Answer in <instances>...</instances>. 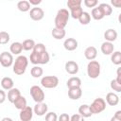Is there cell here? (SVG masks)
<instances>
[{
    "mask_svg": "<svg viewBox=\"0 0 121 121\" xmlns=\"http://www.w3.org/2000/svg\"><path fill=\"white\" fill-rule=\"evenodd\" d=\"M29 60H30V62L35 64V65L48 63L50 57L46 51L45 45L43 43H36L33 50H32V53L30 54Z\"/></svg>",
    "mask_w": 121,
    "mask_h": 121,
    "instance_id": "6da1fadb",
    "label": "cell"
},
{
    "mask_svg": "<svg viewBox=\"0 0 121 121\" xmlns=\"http://www.w3.org/2000/svg\"><path fill=\"white\" fill-rule=\"evenodd\" d=\"M27 65H28L27 58L26 56H23V55L18 56L15 59V60L13 61V64H12L13 73L18 75V76H21V75L25 74V72L27 68Z\"/></svg>",
    "mask_w": 121,
    "mask_h": 121,
    "instance_id": "7a4b0ae2",
    "label": "cell"
},
{
    "mask_svg": "<svg viewBox=\"0 0 121 121\" xmlns=\"http://www.w3.org/2000/svg\"><path fill=\"white\" fill-rule=\"evenodd\" d=\"M70 17V13L68 11V9H60L58 10L56 17H55V27L57 28H62L64 29V27L66 26L68 20Z\"/></svg>",
    "mask_w": 121,
    "mask_h": 121,
    "instance_id": "3957f363",
    "label": "cell"
},
{
    "mask_svg": "<svg viewBox=\"0 0 121 121\" xmlns=\"http://www.w3.org/2000/svg\"><path fill=\"white\" fill-rule=\"evenodd\" d=\"M100 70L101 66L100 63L96 60H90L89 63L87 64V75L90 78H97L98 76L100 75Z\"/></svg>",
    "mask_w": 121,
    "mask_h": 121,
    "instance_id": "277c9868",
    "label": "cell"
},
{
    "mask_svg": "<svg viewBox=\"0 0 121 121\" xmlns=\"http://www.w3.org/2000/svg\"><path fill=\"white\" fill-rule=\"evenodd\" d=\"M89 108L93 114L100 113L106 109V101L101 97H97L93 101L91 105H89Z\"/></svg>",
    "mask_w": 121,
    "mask_h": 121,
    "instance_id": "5b68a950",
    "label": "cell"
},
{
    "mask_svg": "<svg viewBox=\"0 0 121 121\" xmlns=\"http://www.w3.org/2000/svg\"><path fill=\"white\" fill-rule=\"evenodd\" d=\"M30 95L36 103L43 102L44 97H45V95L43 89L38 85H33L30 87Z\"/></svg>",
    "mask_w": 121,
    "mask_h": 121,
    "instance_id": "8992f818",
    "label": "cell"
},
{
    "mask_svg": "<svg viewBox=\"0 0 121 121\" xmlns=\"http://www.w3.org/2000/svg\"><path fill=\"white\" fill-rule=\"evenodd\" d=\"M59 84V78L56 76H44L41 79V85L46 89L56 88Z\"/></svg>",
    "mask_w": 121,
    "mask_h": 121,
    "instance_id": "52a82bcc",
    "label": "cell"
},
{
    "mask_svg": "<svg viewBox=\"0 0 121 121\" xmlns=\"http://www.w3.org/2000/svg\"><path fill=\"white\" fill-rule=\"evenodd\" d=\"M13 56L10 52H8V51H4L0 54V65L5 67V68H8V67H10L12 64H13Z\"/></svg>",
    "mask_w": 121,
    "mask_h": 121,
    "instance_id": "ba28073f",
    "label": "cell"
},
{
    "mask_svg": "<svg viewBox=\"0 0 121 121\" xmlns=\"http://www.w3.org/2000/svg\"><path fill=\"white\" fill-rule=\"evenodd\" d=\"M29 16L33 21H41L44 17V11L39 7H34L29 10Z\"/></svg>",
    "mask_w": 121,
    "mask_h": 121,
    "instance_id": "9c48e42d",
    "label": "cell"
},
{
    "mask_svg": "<svg viewBox=\"0 0 121 121\" xmlns=\"http://www.w3.org/2000/svg\"><path fill=\"white\" fill-rule=\"evenodd\" d=\"M33 113H34L33 109L29 106H26V108L20 111V113H19L20 120L21 121H31L33 117Z\"/></svg>",
    "mask_w": 121,
    "mask_h": 121,
    "instance_id": "30bf717a",
    "label": "cell"
},
{
    "mask_svg": "<svg viewBox=\"0 0 121 121\" xmlns=\"http://www.w3.org/2000/svg\"><path fill=\"white\" fill-rule=\"evenodd\" d=\"M65 71L70 75H76L78 72V64L74 60H68L65 62Z\"/></svg>",
    "mask_w": 121,
    "mask_h": 121,
    "instance_id": "8fae6325",
    "label": "cell"
},
{
    "mask_svg": "<svg viewBox=\"0 0 121 121\" xmlns=\"http://www.w3.org/2000/svg\"><path fill=\"white\" fill-rule=\"evenodd\" d=\"M47 110H48L47 105L43 102H41V103H36V105L33 108V112L38 116H43L45 113H47Z\"/></svg>",
    "mask_w": 121,
    "mask_h": 121,
    "instance_id": "7c38bea8",
    "label": "cell"
},
{
    "mask_svg": "<svg viewBox=\"0 0 121 121\" xmlns=\"http://www.w3.org/2000/svg\"><path fill=\"white\" fill-rule=\"evenodd\" d=\"M78 41L74 38H67L63 42V46L67 51H74L78 48Z\"/></svg>",
    "mask_w": 121,
    "mask_h": 121,
    "instance_id": "4fadbf2b",
    "label": "cell"
},
{
    "mask_svg": "<svg viewBox=\"0 0 121 121\" xmlns=\"http://www.w3.org/2000/svg\"><path fill=\"white\" fill-rule=\"evenodd\" d=\"M84 56L88 60H94L97 56V50L95 46H88L84 50Z\"/></svg>",
    "mask_w": 121,
    "mask_h": 121,
    "instance_id": "5bb4252c",
    "label": "cell"
},
{
    "mask_svg": "<svg viewBox=\"0 0 121 121\" xmlns=\"http://www.w3.org/2000/svg\"><path fill=\"white\" fill-rule=\"evenodd\" d=\"M104 39L106 40V42L109 43H112L114 41H116L117 39V32L115 29L113 28H109L104 32Z\"/></svg>",
    "mask_w": 121,
    "mask_h": 121,
    "instance_id": "9a60e30c",
    "label": "cell"
},
{
    "mask_svg": "<svg viewBox=\"0 0 121 121\" xmlns=\"http://www.w3.org/2000/svg\"><path fill=\"white\" fill-rule=\"evenodd\" d=\"M106 102L110 106H116L119 103V96L112 92H110L106 95Z\"/></svg>",
    "mask_w": 121,
    "mask_h": 121,
    "instance_id": "2e32d148",
    "label": "cell"
},
{
    "mask_svg": "<svg viewBox=\"0 0 121 121\" xmlns=\"http://www.w3.org/2000/svg\"><path fill=\"white\" fill-rule=\"evenodd\" d=\"M101 52L108 56V55H112V53L114 51V46H113V43H109V42H104L102 44H101Z\"/></svg>",
    "mask_w": 121,
    "mask_h": 121,
    "instance_id": "e0dca14e",
    "label": "cell"
},
{
    "mask_svg": "<svg viewBox=\"0 0 121 121\" xmlns=\"http://www.w3.org/2000/svg\"><path fill=\"white\" fill-rule=\"evenodd\" d=\"M66 85H67L68 89L80 88V86H81V80H80V78H78V77H72V78H70L67 80Z\"/></svg>",
    "mask_w": 121,
    "mask_h": 121,
    "instance_id": "ac0fdd59",
    "label": "cell"
},
{
    "mask_svg": "<svg viewBox=\"0 0 121 121\" xmlns=\"http://www.w3.org/2000/svg\"><path fill=\"white\" fill-rule=\"evenodd\" d=\"M81 95H82L81 88H73L68 90V96L72 100H78L81 97Z\"/></svg>",
    "mask_w": 121,
    "mask_h": 121,
    "instance_id": "d6986e66",
    "label": "cell"
},
{
    "mask_svg": "<svg viewBox=\"0 0 121 121\" xmlns=\"http://www.w3.org/2000/svg\"><path fill=\"white\" fill-rule=\"evenodd\" d=\"M78 114L81 115L83 118L91 117L93 115V113L91 112V110L89 108V105H87V104H82V105L79 106V108H78Z\"/></svg>",
    "mask_w": 121,
    "mask_h": 121,
    "instance_id": "ffe728a7",
    "label": "cell"
},
{
    "mask_svg": "<svg viewBox=\"0 0 121 121\" xmlns=\"http://www.w3.org/2000/svg\"><path fill=\"white\" fill-rule=\"evenodd\" d=\"M21 95V92L18 88H12L8 93V100L10 103H13L19 96Z\"/></svg>",
    "mask_w": 121,
    "mask_h": 121,
    "instance_id": "44dd1931",
    "label": "cell"
},
{
    "mask_svg": "<svg viewBox=\"0 0 121 121\" xmlns=\"http://www.w3.org/2000/svg\"><path fill=\"white\" fill-rule=\"evenodd\" d=\"M9 51L12 55H20V53L23 51L22 43H19V42L12 43L9 46Z\"/></svg>",
    "mask_w": 121,
    "mask_h": 121,
    "instance_id": "7402d4cb",
    "label": "cell"
},
{
    "mask_svg": "<svg viewBox=\"0 0 121 121\" xmlns=\"http://www.w3.org/2000/svg\"><path fill=\"white\" fill-rule=\"evenodd\" d=\"M0 84H1V86L3 88V90H8V91H9L10 89H12L13 88V85H14L12 78H10L9 77L3 78Z\"/></svg>",
    "mask_w": 121,
    "mask_h": 121,
    "instance_id": "603a6c76",
    "label": "cell"
},
{
    "mask_svg": "<svg viewBox=\"0 0 121 121\" xmlns=\"http://www.w3.org/2000/svg\"><path fill=\"white\" fill-rule=\"evenodd\" d=\"M51 34H52V36H53L54 39H56V40H61V39H63L65 37L66 32L62 28L54 27L53 30H52V32H51Z\"/></svg>",
    "mask_w": 121,
    "mask_h": 121,
    "instance_id": "cb8c5ba5",
    "label": "cell"
},
{
    "mask_svg": "<svg viewBox=\"0 0 121 121\" xmlns=\"http://www.w3.org/2000/svg\"><path fill=\"white\" fill-rule=\"evenodd\" d=\"M13 105L15 106V108L16 109H18V110H23L24 108H26L27 105H26V97L25 96H23V95H20L14 102H13Z\"/></svg>",
    "mask_w": 121,
    "mask_h": 121,
    "instance_id": "d4e9b609",
    "label": "cell"
},
{
    "mask_svg": "<svg viewBox=\"0 0 121 121\" xmlns=\"http://www.w3.org/2000/svg\"><path fill=\"white\" fill-rule=\"evenodd\" d=\"M91 16L93 17V19H95V20H96V21H99V20H101V19H103V18L105 17L104 14L102 13L101 9H99V7H95V8H94V9H92V11H91Z\"/></svg>",
    "mask_w": 121,
    "mask_h": 121,
    "instance_id": "484cf974",
    "label": "cell"
},
{
    "mask_svg": "<svg viewBox=\"0 0 121 121\" xmlns=\"http://www.w3.org/2000/svg\"><path fill=\"white\" fill-rule=\"evenodd\" d=\"M17 9L22 12H26L30 10V4L26 0H22L17 3Z\"/></svg>",
    "mask_w": 121,
    "mask_h": 121,
    "instance_id": "4316f807",
    "label": "cell"
},
{
    "mask_svg": "<svg viewBox=\"0 0 121 121\" xmlns=\"http://www.w3.org/2000/svg\"><path fill=\"white\" fill-rule=\"evenodd\" d=\"M98 7L101 9V11L104 14V16H109V15H111L112 13V8L107 3H101V4L98 5Z\"/></svg>",
    "mask_w": 121,
    "mask_h": 121,
    "instance_id": "83f0119b",
    "label": "cell"
},
{
    "mask_svg": "<svg viewBox=\"0 0 121 121\" xmlns=\"http://www.w3.org/2000/svg\"><path fill=\"white\" fill-rule=\"evenodd\" d=\"M35 44H36V43H35L34 40H32V39H26V40H25V41L22 43L23 50H26V51L33 50Z\"/></svg>",
    "mask_w": 121,
    "mask_h": 121,
    "instance_id": "f1b7e54d",
    "label": "cell"
},
{
    "mask_svg": "<svg viewBox=\"0 0 121 121\" xmlns=\"http://www.w3.org/2000/svg\"><path fill=\"white\" fill-rule=\"evenodd\" d=\"M43 70L42 67H40L39 65H35L31 68L30 70V74L33 78H41L43 76Z\"/></svg>",
    "mask_w": 121,
    "mask_h": 121,
    "instance_id": "f546056e",
    "label": "cell"
},
{
    "mask_svg": "<svg viewBox=\"0 0 121 121\" xmlns=\"http://www.w3.org/2000/svg\"><path fill=\"white\" fill-rule=\"evenodd\" d=\"M111 60L115 65L121 64V52L120 51H113L111 55Z\"/></svg>",
    "mask_w": 121,
    "mask_h": 121,
    "instance_id": "4dcf8cb0",
    "label": "cell"
},
{
    "mask_svg": "<svg viewBox=\"0 0 121 121\" xmlns=\"http://www.w3.org/2000/svg\"><path fill=\"white\" fill-rule=\"evenodd\" d=\"M83 12V9L81 7H78V8H75V9H70V15L73 19H76V20H78V18L80 17V15L82 14Z\"/></svg>",
    "mask_w": 121,
    "mask_h": 121,
    "instance_id": "1f68e13d",
    "label": "cell"
},
{
    "mask_svg": "<svg viewBox=\"0 0 121 121\" xmlns=\"http://www.w3.org/2000/svg\"><path fill=\"white\" fill-rule=\"evenodd\" d=\"M78 21L81 25H88L91 22V15L90 13H88L87 11H83L82 14L80 15V17L78 18Z\"/></svg>",
    "mask_w": 121,
    "mask_h": 121,
    "instance_id": "d6a6232c",
    "label": "cell"
},
{
    "mask_svg": "<svg viewBox=\"0 0 121 121\" xmlns=\"http://www.w3.org/2000/svg\"><path fill=\"white\" fill-rule=\"evenodd\" d=\"M81 4H82L81 0H68L66 3L69 9H75L78 7H81Z\"/></svg>",
    "mask_w": 121,
    "mask_h": 121,
    "instance_id": "836d02e7",
    "label": "cell"
},
{
    "mask_svg": "<svg viewBox=\"0 0 121 121\" xmlns=\"http://www.w3.org/2000/svg\"><path fill=\"white\" fill-rule=\"evenodd\" d=\"M9 34L6 31L0 32V44H6L9 42Z\"/></svg>",
    "mask_w": 121,
    "mask_h": 121,
    "instance_id": "e575fe53",
    "label": "cell"
},
{
    "mask_svg": "<svg viewBox=\"0 0 121 121\" xmlns=\"http://www.w3.org/2000/svg\"><path fill=\"white\" fill-rule=\"evenodd\" d=\"M110 86H111V89L117 92V93H120L121 92V84H119L115 79H112L111 82H110Z\"/></svg>",
    "mask_w": 121,
    "mask_h": 121,
    "instance_id": "d590c367",
    "label": "cell"
},
{
    "mask_svg": "<svg viewBox=\"0 0 121 121\" xmlns=\"http://www.w3.org/2000/svg\"><path fill=\"white\" fill-rule=\"evenodd\" d=\"M45 121H58V115L54 112H49L45 114Z\"/></svg>",
    "mask_w": 121,
    "mask_h": 121,
    "instance_id": "8d00e7d4",
    "label": "cell"
},
{
    "mask_svg": "<svg viewBox=\"0 0 121 121\" xmlns=\"http://www.w3.org/2000/svg\"><path fill=\"white\" fill-rule=\"evenodd\" d=\"M83 4L87 7V8H95L96 5L98 4L97 0H84L83 1Z\"/></svg>",
    "mask_w": 121,
    "mask_h": 121,
    "instance_id": "74e56055",
    "label": "cell"
},
{
    "mask_svg": "<svg viewBox=\"0 0 121 121\" xmlns=\"http://www.w3.org/2000/svg\"><path fill=\"white\" fill-rule=\"evenodd\" d=\"M70 121H84V118L79 115L78 113L73 114L72 116H70Z\"/></svg>",
    "mask_w": 121,
    "mask_h": 121,
    "instance_id": "f35d334b",
    "label": "cell"
},
{
    "mask_svg": "<svg viewBox=\"0 0 121 121\" xmlns=\"http://www.w3.org/2000/svg\"><path fill=\"white\" fill-rule=\"evenodd\" d=\"M58 121H70V116L68 113H61L58 116Z\"/></svg>",
    "mask_w": 121,
    "mask_h": 121,
    "instance_id": "ab89813d",
    "label": "cell"
},
{
    "mask_svg": "<svg viewBox=\"0 0 121 121\" xmlns=\"http://www.w3.org/2000/svg\"><path fill=\"white\" fill-rule=\"evenodd\" d=\"M111 121H121V111L115 112L114 115L111 118Z\"/></svg>",
    "mask_w": 121,
    "mask_h": 121,
    "instance_id": "60d3db41",
    "label": "cell"
},
{
    "mask_svg": "<svg viewBox=\"0 0 121 121\" xmlns=\"http://www.w3.org/2000/svg\"><path fill=\"white\" fill-rule=\"evenodd\" d=\"M6 98H7V95H6L5 91L4 90H0V104L4 103Z\"/></svg>",
    "mask_w": 121,
    "mask_h": 121,
    "instance_id": "b9f144b4",
    "label": "cell"
},
{
    "mask_svg": "<svg viewBox=\"0 0 121 121\" xmlns=\"http://www.w3.org/2000/svg\"><path fill=\"white\" fill-rule=\"evenodd\" d=\"M111 4L115 8H120L121 7V0H112Z\"/></svg>",
    "mask_w": 121,
    "mask_h": 121,
    "instance_id": "7bdbcfd3",
    "label": "cell"
},
{
    "mask_svg": "<svg viewBox=\"0 0 121 121\" xmlns=\"http://www.w3.org/2000/svg\"><path fill=\"white\" fill-rule=\"evenodd\" d=\"M116 74H117V77H116L115 80H116L119 84H121V74H120V68H117V72H116Z\"/></svg>",
    "mask_w": 121,
    "mask_h": 121,
    "instance_id": "ee69618b",
    "label": "cell"
},
{
    "mask_svg": "<svg viewBox=\"0 0 121 121\" xmlns=\"http://www.w3.org/2000/svg\"><path fill=\"white\" fill-rule=\"evenodd\" d=\"M28 3L30 4V6H31V5H33V6H37V5H39V4L42 3V0H29Z\"/></svg>",
    "mask_w": 121,
    "mask_h": 121,
    "instance_id": "f6af8a7d",
    "label": "cell"
},
{
    "mask_svg": "<svg viewBox=\"0 0 121 121\" xmlns=\"http://www.w3.org/2000/svg\"><path fill=\"white\" fill-rule=\"evenodd\" d=\"M1 121H13L11 118H9V117H4Z\"/></svg>",
    "mask_w": 121,
    "mask_h": 121,
    "instance_id": "bcb514c9",
    "label": "cell"
}]
</instances>
